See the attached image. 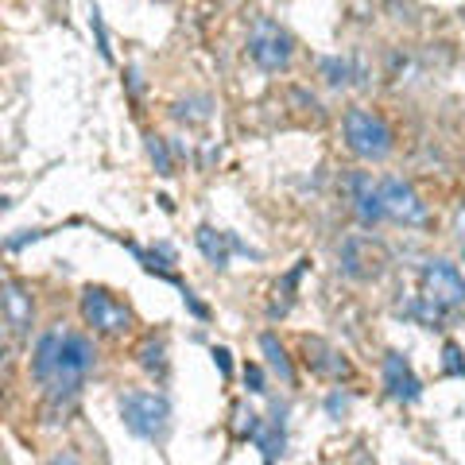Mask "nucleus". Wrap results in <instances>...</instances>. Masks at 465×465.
I'll return each mask as SVG.
<instances>
[{
    "label": "nucleus",
    "instance_id": "1",
    "mask_svg": "<svg viewBox=\"0 0 465 465\" xmlns=\"http://www.w3.org/2000/svg\"><path fill=\"white\" fill-rule=\"evenodd\" d=\"M94 365H97L94 341L82 338V333H70L63 326L43 333L35 341V353H32V376L51 391V396H70V391H78L85 376L94 372Z\"/></svg>",
    "mask_w": 465,
    "mask_h": 465
},
{
    "label": "nucleus",
    "instance_id": "2",
    "mask_svg": "<svg viewBox=\"0 0 465 465\" xmlns=\"http://www.w3.org/2000/svg\"><path fill=\"white\" fill-rule=\"evenodd\" d=\"M341 133H345V143L349 152L361 155V159H372V163H381V159L391 155V128L381 113L372 109H349L345 121H341Z\"/></svg>",
    "mask_w": 465,
    "mask_h": 465
},
{
    "label": "nucleus",
    "instance_id": "3",
    "mask_svg": "<svg viewBox=\"0 0 465 465\" xmlns=\"http://www.w3.org/2000/svg\"><path fill=\"white\" fill-rule=\"evenodd\" d=\"M121 419L140 439L163 442V434L171 427V403L159 391H128V396H121Z\"/></svg>",
    "mask_w": 465,
    "mask_h": 465
},
{
    "label": "nucleus",
    "instance_id": "4",
    "mask_svg": "<svg viewBox=\"0 0 465 465\" xmlns=\"http://www.w3.org/2000/svg\"><path fill=\"white\" fill-rule=\"evenodd\" d=\"M249 58L264 74H280V70L291 66V58H295V39L275 20H256V27L249 32Z\"/></svg>",
    "mask_w": 465,
    "mask_h": 465
},
{
    "label": "nucleus",
    "instance_id": "5",
    "mask_svg": "<svg viewBox=\"0 0 465 465\" xmlns=\"http://www.w3.org/2000/svg\"><path fill=\"white\" fill-rule=\"evenodd\" d=\"M82 318L85 326H94V333H105V338H121V333L133 330V311L105 287L82 291Z\"/></svg>",
    "mask_w": 465,
    "mask_h": 465
},
{
    "label": "nucleus",
    "instance_id": "6",
    "mask_svg": "<svg viewBox=\"0 0 465 465\" xmlns=\"http://www.w3.org/2000/svg\"><path fill=\"white\" fill-rule=\"evenodd\" d=\"M419 280H423V299L434 302L442 314L465 307V275L450 260H427Z\"/></svg>",
    "mask_w": 465,
    "mask_h": 465
},
{
    "label": "nucleus",
    "instance_id": "7",
    "mask_svg": "<svg viewBox=\"0 0 465 465\" xmlns=\"http://www.w3.org/2000/svg\"><path fill=\"white\" fill-rule=\"evenodd\" d=\"M381 198H384V217L396 225H427V202L419 198V191L403 179H384L381 183Z\"/></svg>",
    "mask_w": 465,
    "mask_h": 465
},
{
    "label": "nucleus",
    "instance_id": "8",
    "mask_svg": "<svg viewBox=\"0 0 465 465\" xmlns=\"http://www.w3.org/2000/svg\"><path fill=\"white\" fill-rule=\"evenodd\" d=\"M345 191H349V198H353V210H357V217H361V222H365V225L384 222V198H381V183H376L372 174H365V171L349 174V179H345Z\"/></svg>",
    "mask_w": 465,
    "mask_h": 465
},
{
    "label": "nucleus",
    "instance_id": "9",
    "mask_svg": "<svg viewBox=\"0 0 465 465\" xmlns=\"http://www.w3.org/2000/svg\"><path fill=\"white\" fill-rule=\"evenodd\" d=\"M384 388H388V396L400 400V403H415L419 396H423V381L415 376L411 361H407L403 353L384 357Z\"/></svg>",
    "mask_w": 465,
    "mask_h": 465
},
{
    "label": "nucleus",
    "instance_id": "10",
    "mask_svg": "<svg viewBox=\"0 0 465 465\" xmlns=\"http://www.w3.org/2000/svg\"><path fill=\"white\" fill-rule=\"evenodd\" d=\"M5 322L12 330V338H24V333L32 330V322H35V299H32V291H27L24 283H16V280L5 283Z\"/></svg>",
    "mask_w": 465,
    "mask_h": 465
},
{
    "label": "nucleus",
    "instance_id": "11",
    "mask_svg": "<svg viewBox=\"0 0 465 465\" xmlns=\"http://www.w3.org/2000/svg\"><path fill=\"white\" fill-rule=\"evenodd\" d=\"M365 252V237H349L345 249H341V268L345 275H353V280H376V275L384 272V249L381 244H372L369 256Z\"/></svg>",
    "mask_w": 465,
    "mask_h": 465
},
{
    "label": "nucleus",
    "instance_id": "12",
    "mask_svg": "<svg viewBox=\"0 0 465 465\" xmlns=\"http://www.w3.org/2000/svg\"><path fill=\"white\" fill-rule=\"evenodd\" d=\"M194 241H198L202 256H206L213 268H229V256H232V252H249V244H241L237 237H232V232H217L213 225H198Z\"/></svg>",
    "mask_w": 465,
    "mask_h": 465
},
{
    "label": "nucleus",
    "instance_id": "13",
    "mask_svg": "<svg viewBox=\"0 0 465 465\" xmlns=\"http://www.w3.org/2000/svg\"><path fill=\"white\" fill-rule=\"evenodd\" d=\"M260 349L268 353V365L283 376V384H295V369H291V361H287V349L275 341L272 333H264V338H260Z\"/></svg>",
    "mask_w": 465,
    "mask_h": 465
},
{
    "label": "nucleus",
    "instance_id": "14",
    "mask_svg": "<svg viewBox=\"0 0 465 465\" xmlns=\"http://www.w3.org/2000/svg\"><path fill=\"white\" fill-rule=\"evenodd\" d=\"M252 439L260 442V450H264V461H268V465L283 454V423H280V419H272L268 427H260Z\"/></svg>",
    "mask_w": 465,
    "mask_h": 465
},
{
    "label": "nucleus",
    "instance_id": "15",
    "mask_svg": "<svg viewBox=\"0 0 465 465\" xmlns=\"http://www.w3.org/2000/svg\"><path fill=\"white\" fill-rule=\"evenodd\" d=\"M167 349H163V341H143V349H140V365L148 369V372H155V376H163L167 372Z\"/></svg>",
    "mask_w": 465,
    "mask_h": 465
},
{
    "label": "nucleus",
    "instance_id": "16",
    "mask_svg": "<svg viewBox=\"0 0 465 465\" xmlns=\"http://www.w3.org/2000/svg\"><path fill=\"white\" fill-rule=\"evenodd\" d=\"M322 74H326L330 85H349V82H353V78H349V74H353V58H326Z\"/></svg>",
    "mask_w": 465,
    "mask_h": 465
},
{
    "label": "nucleus",
    "instance_id": "17",
    "mask_svg": "<svg viewBox=\"0 0 465 465\" xmlns=\"http://www.w3.org/2000/svg\"><path fill=\"white\" fill-rule=\"evenodd\" d=\"M148 140V155H152V163H155V171L159 174H171V152H167V143H163V136H155V133H148L143 136Z\"/></svg>",
    "mask_w": 465,
    "mask_h": 465
},
{
    "label": "nucleus",
    "instance_id": "18",
    "mask_svg": "<svg viewBox=\"0 0 465 465\" xmlns=\"http://www.w3.org/2000/svg\"><path fill=\"white\" fill-rule=\"evenodd\" d=\"M90 24H94V32H97V47H101V54L109 58L113 51H109V39H105V27H101V12H97V8H94V20H90Z\"/></svg>",
    "mask_w": 465,
    "mask_h": 465
},
{
    "label": "nucleus",
    "instance_id": "19",
    "mask_svg": "<svg viewBox=\"0 0 465 465\" xmlns=\"http://www.w3.org/2000/svg\"><path fill=\"white\" fill-rule=\"evenodd\" d=\"M244 381L252 384V391H264V372H260L256 365H249V369H244Z\"/></svg>",
    "mask_w": 465,
    "mask_h": 465
},
{
    "label": "nucleus",
    "instance_id": "20",
    "mask_svg": "<svg viewBox=\"0 0 465 465\" xmlns=\"http://www.w3.org/2000/svg\"><path fill=\"white\" fill-rule=\"evenodd\" d=\"M213 361H217V369L229 376V349H213Z\"/></svg>",
    "mask_w": 465,
    "mask_h": 465
},
{
    "label": "nucleus",
    "instance_id": "21",
    "mask_svg": "<svg viewBox=\"0 0 465 465\" xmlns=\"http://www.w3.org/2000/svg\"><path fill=\"white\" fill-rule=\"evenodd\" d=\"M51 465H78V458L74 454H63V458H54Z\"/></svg>",
    "mask_w": 465,
    "mask_h": 465
}]
</instances>
